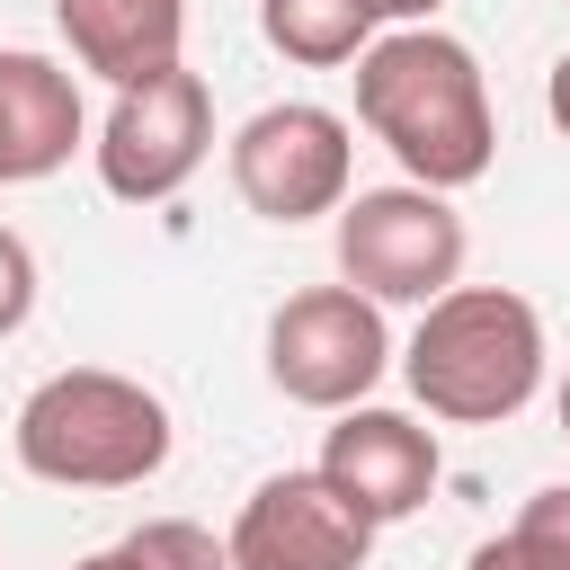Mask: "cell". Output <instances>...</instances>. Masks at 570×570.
<instances>
[{
    "label": "cell",
    "mask_w": 570,
    "mask_h": 570,
    "mask_svg": "<svg viewBox=\"0 0 570 570\" xmlns=\"http://www.w3.org/2000/svg\"><path fill=\"white\" fill-rule=\"evenodd\" d=\"M356 125L410 169V187H436V196L490 178V151H499L490 80L472 45L436 27H392L356 53Z\"/></svg>",
    "instance_id": "obj_1"
},
{
    "label": "cell",
    "mask_w": 570,
    "mask_h": 570,
    "mask_svg": "<svg viewBox=\"0 0 570 570\" xmlns=\"http://www.w3.org/2000/svg\"><path fill=\"white\" fill-rule=\"evenodd\" d=\"M410 392L428 419H454V428H499L534 401L543 383V321L525 294L508 285H454L428 303L410 356H401Z\"/></svg>",
    "instance_id": "obj_2"
},
{
    "label": "cell",
    "mask_w": 570,
    "mask_h": 570,
    "mask_svg": "<svg viewBox=\"0 0 570 570\" xmlns=\"http://www.w3.org/2000/svg\"><path fill=\"white\" fill-rule=\"evenodd\" d=\"M18 463L53 490H134L169 463V410L160 392H142L134 374L107 365H62L18 401L9 428Z\"/></svg>",
    "instance_id": "obj_3"
},
{
    "label": "cell",
    "mask_w": 570,
    "mask_h": 570,
    "mask_svg": "<svg viewBox=\"0 0 570 570\" xmlns=\"http://www.w3.org/2000/svg\"><path fill=\"white\" fill-rule=\"evenodd\" d=\"M463 214L436 187H356L338 205V276L374 303H436L463 276Z\"/></svg>",
    "instance_id": "obj_4"
},
{
    "label": "cell",
    "mask_w": 570,
    "mask_h": 570,
    "mask_svg": "<svg viewBox=\"0 0 570 570\" xmlns=\"http://www.w3.org/2000/svg\"><path fill=\"white\" fill-rule=\"evenodd\" d=\"M392 365L383 303L356 285H303L267 321V383L303 410H356Z\"/></svg>",
    "instance_id": "obj_5"
},
{
    "label": "cell",
    "mask_w": 570,
    "mask_h": 570,
    "mask_svg": "<svg viewBox=\"0 0 570 570\" xmlns=\"http://www.w3.org/2000/svg\"><path fill=\"white\" fill-rule=\"evenodd\" d=\"M98 178H107V196H125V205H160V196H178L196 169H205V151H214V89L178 62V71H160V80H134V89H116V107H107V125H98Z\"/></svg>",
    "instance_id": "obj_6"
},
{
    "label": "cell",
    "mask_w": 570,
    "mask_h": 570,
    "mask_svg": "<svg viewBox=\"0 0 570 570\" xmlns=\"http://www.w3.org/2000/svg\"><path fill=\"white\" fill-rule=\"evenodd\" d=\"M347 178H356L347 116H330V107H312V98L258 107V116L232 134V187H240V205L267 214V223L338 214V205H347Z\"/></svg>",
    "instance_id": "obj_7"
},
{
    "label": "cell",
    "mask_w": 570,
    "mask_h": 570,
    "mask_svg": "<svg viewBox=\"0 0 570 570\" xmlns=\"http://www.w3.org/2000/svg\"><path fill=\"white\" fill-rule=\"evenodd\" d=\"M232 570H365L374 525L312 472H267L232 517Z\"/></svg>",
    "instance_id": "obj_8"
},
{
    "label": "cell",
    "mask_w": 570,
    "mask_h": 570,
    "mask_svg": "<svg viewBox=\"0 0 570 570\" xmlns=\"http://www.w3.org/2000/svg\"><path fill=\"white\" fill-rule=\"evenodd\" d=\"M321 481H330L365 525H401V517L428 508V490H436V428L356 401V410H338V428L321 436Z\"/></svg>",
    "instance_id": "obj_9"
},
{
    "label": "cell",
    "mask_w": 570,
    "mask_h": 570,
    "mask_svg": "<svg viewBox=\"0 0 570 570\" xmlns=\"http://www.w3.org/2000/svg\"><path fill=\"white\" fill-rule=\"evenodd\" d=\"M80 134H89V116H80L71 71L45 53H0V187L53 178L80 151Z\"/></svg>",
    "instance_id": "obj_10"
},
{
    "label": "cell",
    "mask_w": 570,
    "mask_h": 570,
    "mask_svg": "<svg viewBox=\"0 0 570 570\" xmlns=\"http://www.w3.org/2000/svg\"><path fill=\"white\" fill-rule=\"evenodd\" d=\"M53 27L71 36L80 71H98L107 89H134V80L178 71L187 0H53Z\"/></svg>",
    "instance_id": "obj_11"
},
{
    "label": "cell",
    "mask_w": 570,
    "mask_h": 570,
    "mask_svg": "<svg viewBox=\"0 0 570 570\" xmlns=\"http://www.w3.org/2000/svg\"><path fill=\"white\" fill-rule=\"evenodd\" d=\"M258 27L285 62H312V71H338L374 45V0H258Z\"/></svg>",
    "instance_id": "obj_12"
},
{
    "label": "cell",
    "mask_w": 570,
    "mask_h": 570,
    "mask_svg": "<svg viewBox=\"0 0 570 570\" xmlns=\"http://www.w3.org/2000/svg\"><path fill=\"white\" fill-rule=\"evenodd\" d=\"M463 570H570V481L534 490L508 534H490Z\"/></svg>",
    "instance_id": "obj_13"
},
{
    "label": "cell",
    "mask_w": 570,
    "mask_h": 570,
    "mask_svg": "<svg viewBox=\"0 0 570 570\" xmlns=\"http://www.w3.org/2000/svg\"><path fill=\"white\" fill-rule=\"evenodd\" d=\"M125 552H134L142 570H232V543H214V534L187 525V517H151V525H134Z\"/></svg>",
    "instance_id": "obj_14"
},
{
    "label": "cell",
    "mask_w": 570,
    "mask_h": 570,
    "mask_svg": "<svg viewBox=\"0 0 570 570\" xmlns=\"http://www.w3.org/2000/svg\"><path fill=\"white\" fill-rule=\"evenodd\" d=\"M27 312H36V249L0 223V338H9Z\"/></svg>",
    "instance_id": "obj_15"
},
{
    "label": "cell",
    "mask_w": 570,
    "mask_h": 570,
    "mask_svg": "<svg viewBox=\"0 0 570 570\" xmlns=\"http://www.w3.org/2000/svg\"><path fill=\"white\" fill-rule=\"evenodd\" d=\"M543 107H552V125H561V134H570V53H561V62H552V80H543Z\"/></svg>",
    "instance_id": "obj_16"
},
{
    "label": "cell",
    "mask_w": 570,
    "mask_h": 570,
    "mask_svg": "<svg viewBox=\"0 0 570 570\" xmlns=\"http://www.w3.org/2000/svg\"><path fill=\"white\" fill-rule=\"evenodd\" d=\"M374 18H401V27H428L436 0H374Z\"/></svg>",
    "instance_id": "obj_17"
},
{
    "label": "cell",
    "mask_w": 570,
    "mask_h": 570,
    "mask_svg": "<svg viewBox=\"0 0 570 570\" xmlns=\"http://www.w3.org/2000/svg\"><path fill=\"white\" fill-rule=\"evenodd\" d=\"M71 570H142V561H134V552L116 543V552H89V561H71Z\"/></svg>",
    "instance_id": "obj_18"
},
{
    "label": "cell",
    "mask_w": 570,
    "mask_h": 570,
    "mask_svg": "<svg viewBox=\"0 0 570 570\" xmlns=\"http://www.w3.org/2000/svg\"><path fill=\"white\" fill-rule=\"evenodd\" d=\"M561 428H570V374H561Z\"/></svg>",
    "instance_id": "obj_19"
}]
</instances>
